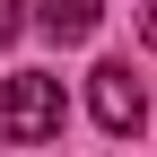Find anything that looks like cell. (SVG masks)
Returning <instances> with one entry per match:
<instances>
[{
  "instance_id": "obj_4",
  "label": "cell",
  "mask_w": 157,
  "mask_h": 157,
  "mask_svg": "<svg viewBox=\"0 0 157 157\" xmlns=\"http://www.w3.org/2000/svg\"><path fill=\"white\" fill-rule=\"evenodd\" d=\"M17 26H26V0H0V44H17Z\"/></svg>"
},
{
  "instance_id": "obj_2",
  "label": "cell",
  "mask_w": 157,
  "mask_h": 157,
  "mask_svg": "<svg viewBox=\"0 0 157 157\" xmlns=\"http://www.w3.org/2000/svg\"><path fill=\"white\" fill-rule=\"evenodd\" d=\"M87 113H96L105 140H140V122H148V87L131 78V61H96V70H87Z\"/></svg>"
},
{
  "instance_id": "obj_1",
  "label": "cell",
  "mask_w": 157,
  "mask_h": 157,
  "mask_svg": "<svg viewBox=\"0 0 157 157\" xmlns=\"http://www.w3.org/2000/svg\"><path fill=\"white\" fill-rule=\"evenodd\" d=\"M61 122H70V96H61L52 70H17L0 87V140L35 148V140H61Z\"/></svg>"
},
{
  "instance_id": "obj_3",
  "label": "cell",
  "mask_w": 157,
  "mask_h": 157,
  "mask_svg": "<svg viewBox=\"0 0 157 157\" xmlns=\"http://www.w3.org/2000/svg\"><path fill=\"white\" fill-rule=\"evenodd\" d=\"M96 17H105V0H35V26H44L52 44H87Z\"/></svg>"
}]
</instances>
